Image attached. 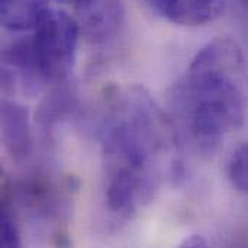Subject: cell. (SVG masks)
<instances>
[{"mask_svg":"<svg viewBox=\"0 0 248 248\" xmlns=\"http://www.w3.org/2000/svg\"><path fill=\"white\" fill-rule=\"evenodd\" d=\"M1 140L15 161L25 160L32 151V132L28 110L13 102L1 103Z\"/></svg>","mask_w":248,"mask_h":248,"instance_id":"6","label":"cell"},{"mask_svg":"<svg viewBox=\"0 0 248 248\" xmlns=\"http://www.w3.org/2000/svg\"><path fill=\"white\" fill-rule=\"evenodd\" d=\"M246 62L240 46L217 38L193 58L176 96L179 110L198 150L214 154L224 137L247 116Z\"/></svg>","mask_w":248,"mask_h":248,"instance_id":"2","label":"cell"},{"mask_svg":"<svg viewBox=\"0 0 248 248\" xmlns=\"http://www.w3.org/2000/svg\"><path fill=\"white\" fill-rule=\"evenodd\" d=\"M167 20L182 26H201L217 19L224 0H147Z\"/></svg>","mask_w":248,"mask_h":248,"instance_id":"5","label":"cell"},{"mask_svg":"<svg viewBox=\"0 0 248 248\" xmlns=\"http://www.w3.org/2000/svg\"><path fill=\"white\" fill-rule=\"evenodd\" d=\"M0 244L4 248L20 246V232L17 224L6 203H3L0 215Z\"/></svg>","mask_w":248,"mask_h":248,"instance_id":"9","label":"cell"},{"mask_svg":"<svg viewBox=\"0 0 248 248\" xmlns=\"http://www.w3.org/2000/svg\"><path fill=\"white\" fill-rule=\"evenodd\" d=\"M203 246H206V241L199 235H190L182 244V247H203Z\"/></svg>","mask_w":248,"mask_h":248,"instance_id":"10","label":"cell"},{"mask_svg":"<svg viewBox=\"0 0 248 248\" xmlns=\"http://www.w3.org/2000/svg\"><path fill=\"white\" fill-rule=\"evenodd\" d=\"M78 25L61 10H45L33 26L31 41L35 70L44 84L64 81L74 65Z\"/></svg>","mask_w":248,"mask_h":248,"instance_id":"3","label":"cell"},{"mask_svg":"<svg viewBox=\"0 0 248 248\" xmlns=\"http://www.w3.org/2000/svg\"><path fill=\"white\" fill-rule=\"evenodd\" d=\"M105 187L138 199H153L170 129L154 100L141 89L112 94L100 124Z\"/></svg>","mask_w":248,"mask_h":248,"instance_id":"1","label":"cell"},{"mask_svg":"<svg viewBox=\"0 0 248 248\" xmlns=\"http://www.w3.org/2000/svg\"><path fill=\"white\" fill-rule=\"evenodd\" d=\"M62 3H67V4H73L76 9L77 7H80V6H83L84 3H87L89 0H61Z\"/></svg>","mask_w":248,"mask_h":248,"instance_id":"11","label":"cell"},{"mask_svg":"<svg viewBox=\"0 0 248 248\" xmlns=\"http://www.w3.org/2000/svg\"><path fill=\"white\" fill-rule=\"evenodd\" d=\"M228 176L237 190L248 196V144L238 147L232 153L228 163Z\"/></svg>","mask_w":248,"mask_h":248,"instance_id":"8","label":"cell"},{"mask_svg":"<svg viewBox=\"0 0 248 248\" xmlns=\"http://www.w3.org/2000/svg\"><path fill=\"white\" fill-rule=\"evenodd\" d=\"M48 0H0V22L13 32L33 29L46 9Z\"/></svg>","mask_w":248,"mask_h":248,"instance_id":"7","label":"cell"},{"mask_svg":"<svg viewBox=\"0 0 248 248\" xmlns=\"http://www.w3.org/2000/svg\"><path fill=\"white\" fill-rule=\"evenodd\" d=\"M76 10L80 32L93 44L113 39L125 20L122 0H89Z\"/></svg>","mask_w":248,"mask_h":248,"instance_id":"4","label":"cell"},{"mask_svg":"<svg viewBox=\"0 0 248 248\" xmlns=\"http://www.w3.org/2000/svg\"><path fill=\"white\" fill-rule=\"evenodd\" d=\"M241 1H243V3H244V4L248 7V0H241Z\"/></svg>","mask_w":248,"mask_h":248,"instance_id":"12","label":"cell"}]
</instances>
